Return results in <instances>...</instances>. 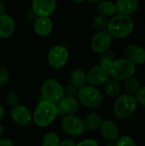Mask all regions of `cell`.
Segmentation results:
<instances>
[{"instance_id": "24", "label": "cell", "mask_w": 145, "mask_h": 146, "mask_svg": "<svg viewBox=\"0 0 145 146\" xmlns=\"http://www.w3.org/2000/svg\"><path fill=\"white\" fill-rule=\"evenodd\" d=\"M109 18L105 17V16H103L101 15H97L96 16H94V18L92 19V27L97 30L98 32L99 31H104V30H107V27H108V25H109Z\"/></svg>"}, {"instance_id": "10", "label": "cell", "mask_w": 145, "mask_h": 146, "mask_svg": "<svg viewBox=\"0 0 145 146\" xmlns=\"http://www.w3.org/2000/svg\"><path fill=\"white\" fill-rule=\"evenodd\" d=\"M109 71L101 65H95L86 74V81L91 86L97 87L103 86L109 80Z\"/></svg>"}, {"instance_id": "36", "label": "cell", "mask_w": 145, "mask_h": 146, "mask_svg": "<svg viewBox=\"0 0 145 146\" xmlns=\"http://www.w3.org/2000/svg\"><path fill=\"white\" fill-rule=\"evenodd\" d=\"M5 10H6V7H5V3L0 0V15H4L5 14Z\"/></svg>"}, {"instance_id": "19", "label": "cell", "mask_w": 145, "mask_h": 146, "mask_svg": "<svg viewBox=\"0 0 145 146\" xmlns=\"http://www.w3.org/2000/svg\"><path fill=\"white\" fill-rule=\"evenodd\" d=\"M70 82L77 90H79L85 86L86 74L82 69H74L70 74Z\"/></svg>"}, {"instance_id": "31", "label": "cell", "mask_w": 145, "mask_h": 146, "mask_svg": "<svg viewBox=\"0 0 145 146\" xmlns=\"http://www.w3.org/2000/svg\"><path fill=\"white\" fill-rule=\"evenodd\" d=\"M64 89V96L65 97H70V98H75V96L78 93V90L72 85H68L65 87Z\"/></svg>"}, {"instance_id": "37", "label": "cell", "mask_w": 145, "mask_h": 146, "mask_svg": "<svg viewBox=\"0 0 145 146\" xmlns=\"http://www.w3.org/2000/svg\"><path fill=\"white\" fill-rule=\"evenodd\" d=\"M4 114H5V112H4V109H3V107L0 104V121L3 118Z\"/></svg>"}, {"instance_id": "3", "label": "cell", "mask_w": 145, "mask_h": 146, "mask_svg": "<svg viewBox=\"0 0 145 146\" xmlns=\"http://www.w3.org/2000/svg\"><path fill=\"white\" fill-rule=\"evenodd\" d=\"M109 76L117 81L126 80L132 77L136 72V66L126 58L115 59L108 68Z\"/></svg>"}, {"instance_id": "30", "label": "cell", "mask_w": 145, "mask_h": 146, "mask_svg": "<svg viewBox=\"0 0 145 146\" xmlns=\"http://www.w3.org/2000/svg\"><path fill=\"white\" fill-rule=\"evenodd\" d=\"M9 80V73L4 67H0V86H5Z\"/></svg>"}, {"instance_id": "6", "label": "cell", "mask_w": 145, "mask_h": 146, "mask_svg": "<svg viewBox=\"0 0 145 146\" xmlns=\"http://www.w3.org/2000/svg\"><path fill=\"white\" fill-rule=\"evenodd\" d=\"M41 95L44 100L57 104L65 96L62 86L52 79L45 80L41 85Z\"/></svg>"}, {"instance_id": "11", "label": "cell", "mask_w": 145, "mask_h": 146, "mask_svg": "<svg viewBox=\"0 0 145 146\" xmlns=\"http://www.w3.org/2000/svg\"><path fill=\"white\" fill-rule=\"evenodd\" d=\"M56 9L54 0H34L32 3V10L38 17H50Z\"/></svg>"}, {"instance_id": "38", "label": "cell", "mask_w": 145, "mask_h": 146, "mask_svg": "<svg viewBox=\"0 0 145 146\" xmlns=\"http://www.w3.org/2000/svg\"><path fill=\"white\" fill-rule=\"evenodd\" d=\"M3 127L0 125V137H1L2 134H3Z\"/></svg>"}, {"instance_id": "5", "label": "cell", "mask_w": 145, "mask_h": 146, "mask_svg": "<svg viewBox=\"0 0 145 146\" xmlns=\"http://www.w3.org/2000/svg\"><path fill=\"white\" fill-rule=\"evenodd\" d=\"M137 101L134 96L129 94H122L114 104L113 113L119 119L129 118L137 109Z\"/></svg>"}, {"instance_id": "16", "label": "cell", "mask_w": 145, "mask_h": 146, "mask_svg": "<svg viewBox=\"0 0 145 146\" xmlns=\"http://www.w3.org/2000/svg\"><path fill=\"white\" fill-rule=\"evenodd\" d=\"M115 4L116 12L121 15L126 16L135 14L140 6L137 0H118Z\"/></svg>"}, {"instance_id": "35", "label": "cell", "mask_w": 145, "mask_h": 146, "mask_svg": "<svg viewBox=\"0 0 145 146\" xmlns=\"http://www.w3.org/2000/svg\"><path fill=\"white\" fill-rule=\"evenodd\" d=\"M61 146H76V144L72 139H65L61 142Z\"/></svg>"}, {"instance_id": "34", "label": "cell", "mask_w": 145, "mask_h": 146, "mask_svg": "<svg viewBox=\"0 0 145 146\" xmlns=\"http://www.w3.org/2000/svg\"><path fill=\"white\" fill-rule=\"evenodd\" d=\"M38 18V16L35 15V13L32 11V10H30L26 13V19L29 21H35L36 19Z\"/></svg>"}, {"instance_id": "7", "label": "cell", "mask_w": 145, "mask_h": 146, "mask_svg": "<svg viewBox=\"0 0 145 146\" xmlns=\"http://www.w3.org/2000/svg\"><path fill=\"white\" fill-rule=\"evenodd\" d=\"M69 59V52L63 45L53 46L48 53L47 61L49 65L54 69H60L63 68Z\"/></svg>"}, {"instance_id": "20", "label": "cell", "mask_w": 145, "mask_h": 146, "mask_svg": "<svg viewBox=\"0 0 145 146\" xmlns=\"http://www.w3.org/2000/svg\"><path fill=\"white\" fill-rule=\"evenodd\" d=\"M97 11L98 15L105 17L113 16L116 13L115 4L111 1H100L97 4Z\"/></svg>"}, {"instance_id": "28", "label": "cell", "mask_w": 145, "mask_h": 146, "mask_svg": "<svg viewBox=\"0 0 145 146\" xmlns=\"http://www.w3.org/2000/svg\"><path fill=\"white\" fill-rule=\"evenodd\" d=\"M116 146H137V144L132 137L124 135L117 139Z\"/></svg>"}, {"instance_id": "2", "label": "cell", "mask_w": 145, "mask_h": 146, "mask_svg": "<svg viewBox=\"0 0 145 146\" xmlns=\"http://www.w3.org/2000/svg\"><path fill=\"white\" fill-rule=\"evenodd\" d=\"M134 29V22L130 16L117 15L109 20L107 31L116 38H123L129 36Z\"/></svg>"}, {"instance_id": "23", "label": "cell", "mask_w": 145, "mask_h": 146, "mask_svg": "<svg viewBox=\"0 0 145 146\" xmlns=\"http://www.w3.org/2000/svg\"><path fill=\"white\" fill-rule=\"evenodd\" d=\"M139 88H140L139 80L134 76L126 80L124 82V89L126 94L132 96L133 94H136V92L138 91Z\"/></svg>"}, {"instance_id": "33", "label": "cell", "mask_w": 145, "mask_h": 146, "mask_svg": "<svg viewBox=\"0 0 145 146\" xmlns=\"http://www.w3.org/2000/svg\"><path fill=\"white\" fill-rule=\"evenodd\" d=\"M0 146H14V143L9 139H1Z\"/></svg>"}, {"instance_id": "22", "label": "cell", "mask_w": 145, "mask_h": 146, "mask_svg": "<svg viewBox=\"0 0 145 146\" xmlns=\"http://www.w3.org/2000/svg\"><path fill=\"white\" fill-rule=\"evenodd\" d=\"M103 86H104L103 87L104 92L109 97L115 98V97L119 96V94L121 93V84L119 83V81L115 80L109 79Z\"/></svg>"}, {"instance_id": "14", "label": "cell", "mask_w": 145, "mask_h": 146, "mask_svg": "<svg viewBox=\"0 0 145 146\" xmlns=\"http://www.w3.org/2000/svg\"><path fill=\"white\" fill-rule=\"evenodd\" d=\"M58 114L66 115H75L79 110V103L76 98L64 97L57 104Z\"/></svg>"}, {"instance_id": "13", "label": "cell", "mask_w": 145, "mask_h": 146, "mask_svg": "<svg viewBox=\"0 0 145 146\" xmlns=\"http://www.w3.org/2000/svg\"><path fill=\"white\" fill-rule=\"evenodd\" d=\"M124 56L132 64L142 65L145 62V50L137 44H128L124 49Z\"/></svg>"}, {"instance_id": "27", "label": "cell", "mask_w": 145, "mask_h": 146, "mask_svg": "<svg viewBox=\"0 0 145 146\" xmlns=\"http://www.w3.org/2000/svg\"><path fill=\"white\" fill-rule=\"evenodd\" d=\"M5 101L9 106H11L13 108L19 104L20 98H19V96L17 95V93H15V92H9L6 95Z\"/></svg>"}, {"instance_id": "8", "label": "cell", "mask_w": 145, "mask_h": 146, "mask_svg": "<svg viewBox=\"0 0 145 146\" xmlns=\"http://www.w3.org/2000/svg\"><path fill=\"white\" fill-rule=\"evenodd\" d=\"M62 127L67 134L73 137L80 136L85 131L83 120L75 115H66L62 121Z\"/></svg>"}, {"instance_id": "18", "label": "cell", "mask_w": 145, "mask_h": 146, "mask_svg": "<svg viewBox=\"0 0 145 146\" xmlns=\"http://www.w3.org/2000/svg\"><path fill=\"white\" fill-rule=\"evenodd\" d=\"M15 24L13 18L7 15H0V38H9L15 31Z\"/></svg>"}, {"instance_id": "29", "label": "cell", "mask_w": 145, "mask_h": 146, "mask_svg": "<svg viewBox=\"0 0 145 146\" xmlns=\"http://www.w3.org/2000/svg\"><path fill=\"white\" fill-rule=\"evenodd\" d=\"M134 98L137 101V104H140L143 107H145V86L138 89Z\"/></svg>"}, {"instance_id": "4", "label": "cell", "mask_w": 145, "mask_h": 146, "mask_svg": "<svg viewBox=\"0 0 145 146\" xmlns=\"http://www.w3.org/2000/svg\"><path fill=\"white\" fill-rule=\"evenodd\" d=\"M77 100L79 104L85 108H97L103 103L104 98L103 93L96 87L91 86H85L78 90Z\"/></svg>"}, {"instance_id": "1", "label": "cell", "mask_w": 145, "mask_h": 146, "mask_svg": "<svg viewBox=\"0 0 145 146\" xmlns=\"http://www.w3.org/2000/svg\"><path fill=\"white\" fill-rule=\"evenodd\" d=\"M58 109L56 104L43 100L36 107L32 120L35 124L40 127L50 126L57 117Z\"/></svg>"}, {"instance_id": "9", "label": "cell", "mask_w": 145, "mask_h": 146, "mask_svg": "<svg viewBox=\"0 0 145 146\" xmlns=\"http://www.w3.org/2000/svg\"><path fill=\"white\" fill-rule=\"evenodd\" d=\"M113 42V37L107 30L99 31L94 34L91 41V50L97 53L103 54L109 50Z\"/></svg>"}, {"instance_id": "12", "label": "cell", "mask_w": 145, "mask_h": 146, "mask_svg": "<svg viewBox=\"0 0 145 146\" xmlns=\"http://www.w3.org/2000/svg\"><path fill=\"white\" fill-rule=\"evenodd\" d=\"M10 115L14 122L21 127L28 126L32 120V115L29 109L21 104L13 107L10 111Z\"/></svg>"}, {"instance_id": "25", "label": "cell", "mask_w": 145, "mask_h": 146, "mask_svg": "<svg viewBox=\"0 0 145 146\" xmlns=\"http://www.w3.org/2000/svg\"><path fill=\"white\" fill-rule=\"evenodd\" d=\"M42 146H61V141L56 133H47L42 141Z\"/></svg>"}, {"instance_id": "15", "label": "cell", "mask_w": 145, "mask_h": 146, "mask_svg": "<svg viewBox=\"0 0 145 146\" xmlns=\"http://www.w3.org/2000/svg\"><path fill=\"white\" fill-rule=\"evenodd\" d=\"M99 131L102 137L108 141H115L120 138L119 128L113 121H103L99 127Z\"/></svg>"}, {"instance_id": "21", "label": "cell", "mask_w": 145, "mask_h": 146, "mask_svg": "<svg viewBox=\"0 0 145 146\" xmlns=\"http://www.w3.org/2000/svg\"><path fill=\"white\" fill-rule=\"evenodd\" d=\"M83 121H84V127H85V130L94 131V130H97V128H99L103 120L99 114L91 113L85 117V119Z\"/></svg>"}, {"instance_id": "17", "label": "cell", "mask_w": 145, "mask_h": 146, "mask_svg": "<svg viewBox=\"0 0 145 146\" xmlns=\"http://www.w3.org/2000/svg\"><path fill=\"white\" fill-rule=\"evenodd\" d=\"M35 33L41 37L48 36L53 28V23L50 17H38L33 23Z\"/></svg>"}, {"instance_id": "32", "label": "cell", "mask_w": 145, "mask_h": 146, "mask_svg": "<svg viewBox=\"0 0 145 146\" xmlns=\"http://www.w3.org/2000/svg\"><path fill=\"white\" fill-rule=\"evenodd\" d=\"M76 146H98V144L93 139H85L77 144Z\"/></svg>"}, {"instance_id": "26", "label": "cell", "mask_w": 145, "mask_h": 146, "mask_svg": "<svg viewBox=\"0 0 145 146\" xmlns=\"http://www.w3.org/2000/svg\"><path fill=\"white\" fill-rule=\"evenodd\" d=\"M115 60V53L109 50L107 51H105L104 53L101 54V56H100V63L99 65H101L103 68H106L108 70L109 65Z\"/></svg>"}]
</instances>
